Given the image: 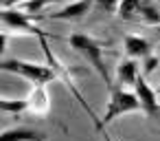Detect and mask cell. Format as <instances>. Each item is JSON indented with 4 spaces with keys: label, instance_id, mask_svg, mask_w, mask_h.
<instances>
[{
    "label": "cell",
    "instance_id": "cell-18",
    "mask_svg": "<svg viewBox=\"0 0 160 141\" xmlns=\"http://www.w3.org/2000/svg\"><path fill=\"white\" fill-rule=\"evenodd\" d=\"M103 137H105V141H112V139L108 137V132H105V130H103Z\"/></svg>",
    "mask_w": 160,
    "mask_h": 141
},
{
    "label": "cell",
    "instance_id": "cell-12",
    "mask_svg": "<svg viewBox=\"0 0 160 141\" xmlns=\"http://www.w3.org/2000/svg\"><path fill=\"white\" fill-rule=\"evenodd\" d=\"M29 97H22V99H9V97H2V101H0V108H2V112H24L29 110Z\"/></svg>",
    "mask_w": 160,
    "mask_h": 141
},
{
    "label": "cell",
    "instance_id": "cell-4",
    "mask_svg": "<svg viewBox=\"0 0 160 141\" xmlns=\"http://www.w3.org/2000/svg\"><path fill=\"white\" fill-rule=\"evenodd\" d=\"M116 16L123 22H138L147 27L160 24V7L151 0H121Z\"/></svg>",
    "mask_w": 160,
    "mask_h": 141
},
{
    "label": "cell",
    "instance_id": "cell-1",
    "mask_svg": "<svg viewBox=\"0 0 160 141\" xmlns=\"http://www.w3.org/2000/svg\"><path fill=\"white\" fill-rule=\"evenodd\" d=\"M40 44H42V51L48 57V64H38V62L18 60V57H7V60H2V71L20 75V77L29 79L33 86H46L48 82L57 79L59 77V62L53 57V51H51L46 38H42Z\"/></svg>",
    "mask_w": 160,
    "mask_h": 141
},
{
    "label": "cell",
    "instance_id": "cell-11",
    "mask_svg": "<svg viewBox=\"0 0 160 141\" xmlns=\"http://www.w3.org/2000/svg\"><path fill=\"white\" fill-rule=\"evenodd\" d=\"M29 110L35 112V115H46L48 112V93L44 86H33L31 93H29Z\"/></svg>",
    "mask_w": 160,
    "mask_h": 141
},
{
    "label": "cell",
    "instance_id": "cell-17",
    "mask_svg": "<svg viewBox=\"0 0 160 141\" xmlns=\"http://www.w3.org/2000/svg\"><path fill=\"white\" fill-rule=\"evenodd\" d=\"M153 31H156V35H158V40H160V24H158V27H153Z\"/></svg>",
    "mask_w": 160,
    "mask_h": 141
},
{
    "label": "cell",
    "instance_id": "cell-16",
    "mask_svg": "<svg viewBox=\"0 0 160 141\" xmlns=\"http://www.w3.org/2000/svg\"><path fill=\"white\" fill-rule=\"evenodd\" d=\"M18 3H29V0H5V7H13Z\"/></svg>",
    "mask_w": 160,
    "mask_h": 141
},
{
    "label": "cell",
    "instance_id": "cell-9",
    "mask_svg": "<svg viewBox=\"0 0 160 141\" xmlns=\"http://www.w3.org/2000/svg\"><path fill=\"white\" fill-rule=\"evenodd\" d=\"M140 66H138V62L134 60V57H127V60H123V62H118V66H116V84L118 86H136V82H138V77H140Z\"/></svg>",
    "mask_w": 160,
    "mask_h": 141
},
{
    "label": "cell",
    "instance_id": "cell-7",
    "mask_svg": "<svg viewBox=\"0 0 160 141\" xmlns=\"http://www.w3.org/2000/svg\"><path fill=\"white\" fill-rule=\"evenodd\" d=\"M94 7V0H72L59 11H53L46 16V20H81L88 16V11Z\"/></svg>",
    "mask_w": 160,
    "mask_h": 141
},
{
    "label": "cell",
    "instance_id": "cell-15",
    "mask_svg": "<svg viewBox=\"0 0 160 141\" xmlns=\"http://www.w3.org/2000/svg\"><path fill=\"white\" fill-rule=\"evenodd\" d=\"M158 64H160V60H158L156 55H149V57H145V60H142V75H149V73H151V71H153Z\"/></svg>",
    "mask_w": 160,
    "mask_h": 141
},
{
    "label": "cell",
    "instance_id": "cell-14",
    "mask_svg": "<svg viewBox=\"0 0 160 141\" xmlns=\"http://www.w3.org/2000/svg\"><path fill=\"white\" fill-rule=\"evenodd\" d=\"M51 3H57V0H29L27 3V14H35V11H40L42 7H46Z\"/></svg>",
    "mask_w": 160,
    "mask_h": 141
},
{
    "label": "cell",
    "instance_id": "cell-13",
    "mask_svg": "<svg viewBox=\"0 0 160 141\" xmlns=\"http://www.w3.org/2000/svg\"><path fill=\"white\" fill-rule=\"evenodd\" d=\"M121 0H94V7L103 14H116Z\"/></svg>",
    "mask_w": 160,
    "mask_h": 141
},
{
    "label": "cell",
    "instance_id": "cell-6",
    "mask_svg": "<svg viewBox=\"0 0 160 141\" xmlns=\"http://www.w3.org/2000/svg\"><path fill=\"white\" fill-rule=\"evenodd\" d=\"M134 93L138 95L140 106H142V112H145L147 117H151V119H153V117H160V101H158L156 90L149 86L147 75L140 73V77H138V82H136V86H134Z\"/></svg>",
    "mask_w": 160,
    "mask_h": 141
},
{
    "label": "cell",
    "instance_id": "cell-10",
    "mask_svg": "<svg viewBox=\"0 0 160 141\" xmlns=\"http://www.w3.org/2000/svg\"><path fill=\"white\" fill-rule=\"evenodd\" d=\"M0 141H46V134L31 128H9L2 132Z\"/></svg>",
    "mask_w": 160,
    "mask_h": 141
},
{
    "label": "cell",
    "instance_id": "cell-5",
    "mask_svg": "<svg viewBox=\"0 0 160 141\" xmlns=\"http://www.w3.org/2000/svg\"><path fill=\"white\" fill-rule=\"evenodd\" d=\"M35 20H40V18H31L29 14L18 11V9H13V7H5V9H2V22H5V27L18 29V31H22V33H31V35H35L38 40L48 38V33L42 31Z\"/></svg>",
    "mask_w": 160,
    "mask_h": 141
},
{
    "label": "cell",
    "instance_id": "cell-8",
    "mask_svg": "<svg viewBox=\"0 0 160 141\" xmlns=\"http://www.w3.org/2000/svg\"><path fill=\"white\" fill-rule=\"evenodd\" d=\"M123 46H125V55H127V57H134V60H145V57L153 55V53H151V51H153V44H151L147 38L136 35V33L125 35Z\"/></svg>",
    "mask_w": 160,
    "mask_h": 141
},
{
    "label": "cell",
    "instance_id": "cell-3",
    "mask_svg": "<svg viewBox=\"0 0 160 141\" xmlns=\"http://www.w3.org/2000/svg\"><path fill=\"white\" fill-rule=\"evenodd\" d=\"M68 44H70L77 53H81V55L88 60V64H90V66L97 71V75L108 84V88L114 86V84H112V77H110V73H108V66H105L103 42H99V40H94L92 35H86V33H75V35L68 38Z\"/></svg>",
    "mask_w": 160,
    "mask_h": 141
},
{
    "label": "cell",
    "instance_id": "cell-2",
    "mask_svg": "<svg viewBox=\"0 0 160 141\" xmlns=\"http://www.w3.org/2000/svg\"><path fill=\"white\" fill-rule=\"evenodd\" d=\"M132 112H142V106H140L138 95L136 93H129V90H125V88H121L116 84V86L110 88V99H108V106H105L103 117L97 123V130L103 132L108 123H112L114 119H118L123 115H132Z\"/></svg>",
    "mask_w": 160,
    "mask_h": 141
}]
</instances>
